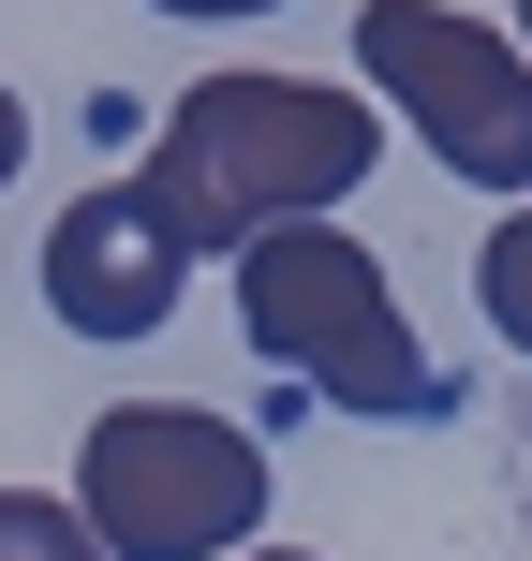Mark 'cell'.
Masks as SVG:
<instances>
[{"label": "cell", "mask_w": 532, "mask_h": 561, "mask_svg": "<svg viewBox=\"0 0 532 561\" xmlns=\"http://www.w3.org/2000/svg\"><path fill=\"white\" fill-rule=\"evenodd\" d=\"M0 561H104V533L59 488H0Z\"/></svg>", "instance_id": "8992f818"}, {"label": "cell", "mask_w": 532, "mask_h": 561, "mask_svg": "<svg viewBox=\"0 0 532 561\" xmlns=\"http://www.w3.org/2000/svg\"><path fill=\"white\" fill-rule=\"evenodd\" d=\"M75 517L104 533V561H223L267 517V444L193 399H118L75 444Z\"/></svg>", "instance_id": "3957f363"}, {"label": "cell", "mask_w": 532, "mask_h": 561, "mask_svg": "<svg viewBox=\"0 0 532 561\" xmlns=\"http://www.w3.org/2000/svg\"><path fill=\"white\" fill-rule=\"evenodd\" d=\"M518 45H532V0H518Z\"/></svg>", "instance_id": "8fae6325"}, {"label": "cell", "mask_w": 532, "mask_h": 561, "mask_svg": "<svg viewBox=\"0 0 532 561\" xmlns=\"http://www.w3.org/2000/svg\"><path fill=\"white\" fill-rule=\"evenodd\" d=\"M148 15H267V0H148Z\"/></svg>", "instance_id": "9c48e42d"}, {"label": "cell", "mask_w": 532, "mask_h": 561, "mask_svg": "<svg viewBox=\"0 0 532 561\" xmlns=\"http://www.w3.org/2000/svg\"><path fill=\"white\" fill-rule=\"evenodd\" d=\"M237 266V325H252V355L281 385H310L326 414H444V369L415 355V325H399L385 266L355 252V237L310 207V222H267Z\"/></svg>", "instance_id": "7a4b0ae2"}, {"label": "cell", "mask_w": 532, "mask_h": 561, "mask_svg": "<svg viewBox=\"0 0 532 561\" xmlns=\"http://www.w3.org/2000/svg\"><path fill=\"white\" fill-rule=\"evenodd\" d=\"M370 163H385L370 89H326V75H207L193 104L163 118V148H148V207H163L178 252L207 266V252H252L267 222L340 207Z\"/></svg>", "instance_id": "6da1fadb"}, {"label": "cell", "mask_w": 532, "mask_h": 561, "mask_svg": "<svg viewBox=\"0 0 532 561\" xmlns=\"http://www.w3.org/2000/svg\"><path fill=\"white\" fill-rule=\"evenodd\" d=\"M355 75H385V104L429 134L444 178H474V193H532V45H503L488 15L370 0V15H355Z\"/></svg>", "instance_id": "277c9868"}, {"label": "cell", "mask_w": 532, "mask_h": 561, "mask_svg": "<svg viewBox=\"0 0 532 561\" xmlns=\"http://www.w3.org/2000/svg\"><path fill=\"white\" fill-rule=\"evenodd\" d=\"M223 561H310V547H223Z\"/></svg>", "instance_id": "30bf717a"}, {"label": "cell", "mask_w": 532, "mask_h": 561, "mask_svg": "<svg viewBox=\"0 0 532 561\" xmlns=\"http://www.w3.org/2000/svg\"><path fill=\"white\" fill-rule=\"evenodd\" d=\"M15 163H30V104L0 89V193H15Z\"/></svg>", "instance_id": "ba28073f"}, {"label": "cell", "mask_w": 532, "mask_h": 561, "mask_svg": "<svg viewBox=\"0 0 532 561\" xmlns=\"http://www.w3.org/2000/svg\"><path fill=\"white\" fill-rule=\"evenodd\" d=\"M474 296H488V325H503L518 355H532V207H518L503 237H488V266H474Z\"/></svg>", "instance_id": "52a82bcc"}, {"label": "cell", "mask_w": 532, "mask_h": 561, "mask_svg": "<svg viewBox=\"0 0 532 561\" xmlns=\"http://www.w3.org/2000/svg\"><path fill=\"white\" fill-rule=\"evenodd\" d=\"M178 280H193V252H178V222L148 207V178H118V193H75L45 222V296L75 340H148L178 310Z\"/></svg>", "instance_id": "5b68a950"}]
</instances>
